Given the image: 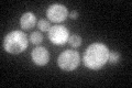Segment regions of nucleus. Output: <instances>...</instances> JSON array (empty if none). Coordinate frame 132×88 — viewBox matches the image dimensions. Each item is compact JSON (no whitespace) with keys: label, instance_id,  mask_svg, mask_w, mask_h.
<instances>
[{"label":"nucleus","instance_id":"obj_1","mask_svg":"<svg viewBox=\"0 0 132 88\" xmlns=\"http://www.w3.org/2000/svg\"><path fill=\"white\" fill-rule=\"evenodd\" d=\"M109 58V49L102 43H93L87 47L84 55V64L96 70L104 66Z\"/></svg>","mask_w":132,"mask_h":88},{"label":"nucleus","instance_id":"obj_2","mask_svg":"<svg viewBox=\"0 0 132 88\" xmlns=\"http://www.w3.org/2000/svg\"><path fill=\"white\" fill-rule=\"evenodd\" d=\"M28 47V37L22 31L15 30L8 33L3 39V49L9 54H16L22 53Z\"/></svg>","mask_w":132,"mask_h":88},{"label":"nucleus","instance_id":"obj_3","mask_svg":"<svg viewBox=\"0 0 132 88\" xmlns=\"http://www.w3.org/2000/svg\"><path fill=\"white\" fill-rule=\"evenodd\" d=\"M57 63L63 70L72 72V70L77 68L78 64H79V54L73 50H66L63 53H61Z\"/></svg>","mask_w":132,"mask_h":88},{"label":"nucleus","instance_id":"obj_4","mask_svg":"<svg viewBox=\"0 0 132 88\" xmlns=\"http://www.w3.org/2000/svg\"><path fill=\"white\" fill-rule=\"evenodd\" d=\"M48 39L55 45H63L68 42L69 32L64 26H54L51 27L48 31Z\"/></svg>","mask_w":132,"mask_h":88},{"label":"nucleus","instance_id":"obj_5","mask_svg":"<svg viewBox=\"0 0 132 88\" xmlns=\"http://www.w3.org/2000/svg\"><path fill=\"white\" fill-rule=\"evenodd\" d=\"M67 15H68L67 8L63 5H60V3L50 6L48 9L46 10V17L48 18V20L55 23L63 22L67 18Z\"/></svg>","mask_w":132,"mask_h":88},{"label":"nucleus","instance_id":"obj_6","mask_svg":"<svg viewBox=\"0 0 132 88\" xmlns=\"http://www.w3.org/2000/svg\"><path fill=\"white\" fill-rule=\"evenodd\" d=\"M32 61L35 65L39 66H44L46 65L50 61V53L43 46H36L31 53Z\"/></svg>","mask_w":132,"mask_h":88},{"label":"nucleus","instance_id":"obj_7","mask_svg":"<svg viewBox=\"0 0 132 88\" xmlns=\"http://www.w3.org/2000/svg\"><path fill=\"white\" fill-rule=\"evenodd\" d=\"M36 24V17L32 12H26L20 19V26L23 30H30Z\"/></svg>","mask_w":132,"mask_h":88},{"label":"nucleus","instance_id":"obj_8","mask_svg":"<svg viewBox=\"0 0 132 88\" xmlns=\"http://www.w3.org/2000/svg\"><path fill=\"white\" fill-rule=\"evenodd\" d=\"M68 43L71 44L73 47H78V46H80V44H81V37L78 34H73L69 36Z\"/></svg>","mask_w":132,"mask_h":88},{"label":"nucleus","instance_id":"obj_9","mask_svg":"<svg viewBox=\"0 0 132 88\" xmlns=\"http://www.w3.org/2000/svg\"><path fill=\"white\" fill-rule=\"evenodd\" d=\"M30 41L33 44H40L43 41V35L40 32H33L30 36Z\"/></svg>","mask_w":132,"mask_h":88},{"label":"nucleus","instance_id":"obj_10","mask_svg":"<svg viewBox=\"0 0 132 88\" xmlns=\"http://www.w3.org/2000/svg\"><path fill=\"white\" fill-rule=\"evenodd\" d=\"M38 27L40 30L43 32H47V31H50V29H51V26H50V22L47 20H40L38 22Z\"/></svg>","mask_w":132,"mask_h":88},{"label":"nucleus","instance_id":"obj_11","mask_svg":"<svg viewBox=\"0 0 132 88\" xmlns=\"http://www.w3.org/2000/svg\"><path fill=\"white\" fill-rule=\"evenodd\" d=\"M108 61L110 63H112V64H116V63H118L119 61H120V54H119L118 52H116V51L109 52V58H108Z\"/></svg>","mask_w":132,"mask_h":88},{"label":"nucleus","instance_id":"obj_12","mask_svg":"<svg viewBox=\"0 0 132 88\" xmlns=\"http://www.w3.org/2000/svg\"><path fill=\"white\" fill-rule=\"evenodd\" d=\"M69 17H71V19L76 20L78 18V12L77 11H72L71 13H69Z\"/></svg>","mask_w":132,"mask_h":88}]
</instances>
